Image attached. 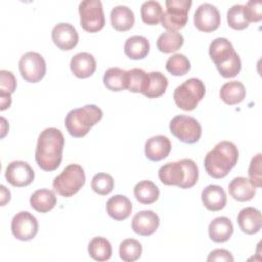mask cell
<instances>
[{"mask_svg": "<svg viewBox=\"0 0 262 262\" xmlns=\"http://www.w3.org/2000/svg\"><path fill=\"white\" fill-rule=\"evenodd\" d=\"M53 43L61 50H72L79 41V35L73 25L69 23H59L51 31Z\"/></svg>", "mask_w": 262, "mask_h": 262, "instance_id": "obj_15", "label": "cell"}, {"mask_svg": "<svg viewBox=\"0 0 262 262\" xmlns=\"http://www.w3.org/2000/svg\"><path fill=\"white\" fill-rule=\"evenodd\" d=\"M171 150V142L167 136L156 135L148 138L144 144V152L148 160L158 162L169 155Z\"/></svg>", "mask_w": 262, "mask_h": 262, "instance_id": "obj_17", "label": "cell"}, {"mask_svg": "<svg viewBox=\"0 0 262 262\" xmlns=\"http://www.w3.org/2000/svg\"><path fill=\"white\" fill-rule=\"evenodd\" d=\"M183 36L178 31H166L157 40V47L161 52L171 53L183 45Z\"/></svg>", "mask_w": 262, "mask_h": 262, "instance_id": "obj_30", "label": "cell"}, {"mask_svg": "<svg viewBox=\"0 0 262 262\" xmlns=\"http://www.w3.org/2000/svg\"><path fill=\"white\" fill-rule=\"evenodd\" d=\"M171 133L184 143H195L202 135V127L196 119L193 117L178 115L170 122Z\"/></svg>", "mask_w": 262, "mask_h": 262, "instance_id": "obj_10", "label": "cell"}, {"mask_svg": "<svg viewBox=\"0 0 262 262\" xmlns=\"http://www.w3.org/2000/svg\"><path fill=\"white\" fill-rule=\"evenodd\" d=\"M166 70L173 76H183L190 70V62L184 54L176 53L168 58Z\"/></svg>", "mask_w": 262, "mask_h": 262, "instance_id": "obj_36", "label": "cell"}, {"mask_svg": "<svg viewBox=\"0 0 262 262\" xmlns=\"http://www.w3.org/2000/svg\"><path fill=\"white\" fill-rule=\"evenodd\" d=\"M238 150L231 141L223 140L218 142L205 157L204 166L206 172L213 178L225 177L236 165Z\"/></svg>", "mask_w": 262, "mask_h": 262, "instance_id": "obj_2", "label": "cell"}, {"mask_svg": "<svg viewBox=\"0 0 262 262\" xmlns=\"http://www.w3.org/2000/svg\"><path fill=\"white\" fill-rule=\"evenodd\" d=\"M134 13L125 5L115 6L111 11V24L113 28L120 32L130 30L134 25Z\"/></svg>", "mask_w": 262, "mask_h": 262, "instance_id": "obj_24", "label": "cell"}, {"mask_svg": "<svg viewBox=\"0 0 262 262\" xmlns=\"http://www.w3.org/2000/svg\"><path fill=\"white\" fill-rule=\"evenodd\" d=\"M244 12L249 23H257L262 18V2L261 1H248L244 5Z\"/></svg>", "mask_w": 262, "mask_h": 262, "instance_id": "obj_41", "label": "cell"}, {"mask_svg": "<svg viewBox=\"0 0 262 262\" xmlns=\"http://www.w3.org/2000/svg\"><path fill=\"white\" fill-rule=\"evenodd\" d=\"M141 19L146 25H158L163 14V8L158 1L149 0L142 3L140 7Z\"/></svg>", "mask_w": 262, "mask_h": 262, "instance_id": "obj_34", "label": "cell"}, {"mask_svg": "<svg viewBox=\"0 0 262 262\" xmlns=\"http://www.w3.org/2000/svg\"><path fill=\"white\" fill-rule=\"evenodd\" d=\"M81 27L89 32L100 31L105 24L102 4L99 0H84L79 4Z\"/></svg>", "mask_w": 262, "mask_h": 262, "instance_id": "obj_9", "label": "cell"}, {"mask_svg": "<svg viewBox=\"0 0 262 262\" xmlns=\"http://www.w3.org/2000/svg\"><path fill=\"white\" fill-rule=\"evenodd\" d=\"M102 118V111L95 104H86L74 108L68 113L64 119V126L68 132L76 138L85 136L91 127Z\"/></svg>", "mask_w": 262, "mask_h": 262, "instance_id": "obj_5", "label": "cell"}, {"mask_svg": "<svg viewBox=\"0 0 262 262\" xmlns=\"http://www.w3.org/2000/svg\"><path fill=\"white\" fill-rule=\"evenodd\" d=\"M91 188L100 195H106L114 188V178L107 173H97L92 177Z\"/></svg>", "mask_w": 262, "mask_h": 262, "instance_id": "obj_38", "label": "cell"}, {"mask_svg": "<svg viewBox=\"0 0 262 262\" xmlns=\"http://www.w3.org/2000/svg\"><path fill=\"white\" fill-rule=\"evenodd\" d=\"M88 253L95 261H107L112 256V245L105 237H93L88 244Z\"/></svg>", "mask_w": 262, "mask_h": 262, "instance_id": "obj_32", "label": "cell"}, {"mask_svg": "<svg viewBox=\"0 0 262 262\" xmlns=\"http://www.w3.org/2000/svg\"><path fill=\"white\" fill-rule=\"evenodd\" d=\"M84 169L78 164L68 165L52 182L54 190L61 196H72L85 184Z\"/></svg>", "mask_w": 262, "mask_h": 262, "instance_id": "obj_7", "label": "cell"}, {"mask_svg": "<svg viewBox=\"0 0 262 262\" xmlns=\"http://www.w3.org/2000/svg\"><path fill=\"white\" fill-rule=\"evenodd\" d=\"M220 98L229 105L239 103L246 97V89L239 81H229L222 85L220 92Z\"/></svg>", "mask_w": 262, "mask_h": 262, "instance_id": "obj_27", "label": "cell"}, {"mask_svg": "<svg viewBox=\"0 0 262 262\" xmlns=\"http://www.w3.org/2000/svg\"><path fill=\"white\" fill-rule=\"evenodd\" d=\"M142 253L141 244L134 238L124 239L119 247L120 258L125 262H134L140 258Z\"/></svg>", "mask_w": 262, "mask_h": 262, "instance_id": "obj_35", "label": "cell"}, {"mask_svg": "<svg viewBox=\"0 0 262 262\" xmlns=\"http://www.w3.org/2000/svg\"><path fill=\"white\" fill-rule=\"evenodd\" d=\"M209 237L214 243L227 242L233 233V225L229 218L225 216L216 217L211 221L208 228Z\"/></svg>", "mask_w": 262, "mask_h": 262, "instance_id": "obj_22", "label": "cell"}, {"mask_svg": "<svg viewBox=\"0 0 262 262\" xmlns=\"http://www.w3.org/2000/svg\"><path fill=\"white\" fill-rule=\"evenodd\" d=\"M105 208L106 213L113 219L122 221L130 216L132 212V203L127 196L123 194H116L107 200Z\"/></svg>", "mask_w": 262, "mask_h": 262, "instance_id": "obj_21", "label": "cell"}, {"mask_svg": "<svg viewBox=\"0 0 262 262\" xmlns=\"http://www.w3.org/2000/svg\"><path fill=\"white\" fill-rule=\"evenodd\" d=\"M124 52L131 59H142L149 52V42L143 36H131L125 42Z\"/></svg>", "mask_w": 262, "mask_h": 262, "instance_id": "obj_25", "label": "cell"}, {"mask_svg": "<svg viewBox=\"0 0 262 262\" xmlns=\"http://www.w3.org/2000/svg\"><path fill=\"white\" fill-rule=\"evenodd\" d=\"M159 178L165 185L190 188L198 182L199 169L191 159H182L163 165L159 169Z\"/></svg>", "mask_w": 262, "mask_h": 262, "instance_id": "obj_3", "label": "cell"}, {"mask_svg": "<svg viewBox=\"0 0 262 262\" xmlns=\"http://www.w3.org/2000/svg\"><path fill=\"white\" fill-rule=\"evenodd\" d=\"M220 12L216 6L210 3L201 4L194 14L193 23L198 30L202 32H212L220 26Z\"/></svg>", "mask_w": 262, "mask_h": 262, "instance_id": "obj_14", "label": "cell"}, {"mask_svg": "<svg viewBox=\"0 0 262 262\" xmlns=\"http://www.w3.org/2000/svg\"><path fill=\"white\" fill-rule=\"evenodd\" d=\"M16 88V79L14 75L6 70L0 71V96H9Z\"/></svg>", "mask_w": 262, "mask_h": 262, "instance_id": "obj_39", "label": "cell"}, {"mask_svg": "<svg viewBox=\"0 0 262 262\" xmlns=\"http://www.w3.org/2000/svg\"><path fill=\"white\" fill-rule=\"evenodd\" d=\"M134 196L135 199L143 205H149L155 203L160 195V190L158 186L149 180H142L134 186Z\"/></svg>", "mask_w": 262, "mask_h": 262, "instance_id": "obj_28", "label": "cell"}, {"mask_svg": "<svg viewBox=\"0 0 262 262\" xmlns=\"http://www.w3.org/2000/svg\"><path fill=\"white\" fill-rule=\"evenodd\" d=\"M148 82V73L134 68L127 71V89L134 93H143Z\"/></svg>", "mask_w": 262, "mask_h": 262, "instance_id": "obj_33", "label": "cell"}, {"mask_svg": "<svg viewBox=\"0 0 262 262\" xmlns=\"http://www.w3.org/2000/svg\"><path fill=\"white\" fill-rule=\"evenodd\" d=\"M5 178L12 186L23 187L34 181L35 172L27 162L13 161L5 169Z\"/></svg>", "mask_w": 262, "mask_h": 262, "instance_id": "obj_13", "label": "cell"}, {"mask_svg": "<svg viewBox=\"0 0 262 262\" xmlns=\"http://www.w3.org/2000/svg\"><path fill=\"white\" fill-rule=\"evenodd\" d=\"M70 68L72 73L81 79L90 77L96 70V60L88 52H79L71 59Z\"/></svg>", "mask_w": 262, "mask_h": 262, "instance_id": "obj_19", "label": "cell"}, {"mask_svg": "<svg viewBox=\"0 0 262 262\" xmlns=\"http://www.w3.org/2000/svg\"><path fill=\"white\" fill-rule=\"evenodd\" d=\"M168 86L167 77L161 72L148 73V82L146 89L142 93L147 98H157L163 95Z\"/></svg>", "mask_w": 262, "mask_h": 262, "instance_id": "obj_31", "label": "cell"}, {"mask_svg": "<svg viewBox=\"0 0 262 262\" xmlns=\"http://www.w3.org/2000/svg\"><path fill=\"white\" fill-rule=\"evenodd\" d=\"M132 229L135 233L148 236L156 232L160 225V218L157 213L151 210H143L137 212L132 218Z\"/></svg>", "mask_w": 262, "mask_h": 262, "instance_id": "obj_16", "label": "cell"}, {"mask_svg": "<svg viewBox=\"0 0 262 262\" xmlns=\"http://www.w3.org/2000/svg\"><path fill=\"white\" fill-rule=\"evenodd\" d=\"M209 55L222 77L233 78L241 72V58L226 38L213 40L209 46Z\"/></svg>", "mask_w": 262, "mask_h": 262, "instance_id": "obj_4", "label": "cell"}, {"mask_svg": "<svg viewBox=\"0 0 262 262\" xmlns=\"http://www.w3.org/2000/svg\"><path fill=\"white\" fill-rule=\"evenodd\" d=\"M39 229L37 218L28 211L16 213L11 220V232L19 241L27 242L33 239Z\"/></svg>", "mask_w": 262, "mask_h": 262, "instance_id": "obj_12", "label": "cell"}, {"mask_svg": "<svg viewBox=\"0 0 262 262\" xmlns=\"http://www.w3.org/2000/svg\"><path fill=\"white\" fill-rule=\"evenodd\" d=\"M104 86L112 91L127 89V71L120 68H110L103 75Z\"/></svg>", "mask_w": 262, "mask_h": 262, "instance_id": "obj_29", "label": "cell"}, {"mask_svg": "<svg viewBox=\"0 0 262 262\" xmlns=\"http://www.w3.org/2000/svg\"><path fill=\"white\" fill-rule=\"evenodd\" d=\"M237 224L243 232L247 234L257 233L262 226V217L258 209L247 207L239 211L236 217Z\"/></svg>", "mask_w": 262, "mask_h": 262, "instance_id": "obj_18", "label": "cell"}, {"mask_svg": "<svg viewBox=\"0 0 262 262\" xmlns=\"http://www.w3.org/2000/svg\"><path fill=\"white\" fill-rule=\"evenodd\" d=\"M31 207L40 213H46L52 210L56 205V196L52 190L42 188L32 193L30 198Z\"/></svg>", "mask_w": 262, "mask_h": 262, "instance_id": "obj_26", "label": "cell"}, {"mask_svg": "<svg viewBox=\"0 0 262 262\" xmlns=\"http://www.w3.org/2000/svg\"><path fill=\"white\" fill-rule=\"evenodd\" d=\"M206 87L202 80L190 78L181 83L173 93L176 105L183 111H192L204 98Z\"/></svg>", "mask_w": 262, "mask_h": 262, "instance_id": "obj_6", "label": "cell"}, {"mask_svg": "<svg viewBox=\"0 0 262 262\" xmlns=\"http://www.w3.org/2000/svg\"><path fill=\"white\" fill-rule=\"evenodd\" d=\"M227 23L228 26L234 30H244L248 28L250 23L244 12V5L235 4L228 9Z\"/></svg>", "mask_w": 262, "mask_h": 262, "instance_id": "obj_37", "label": "cell"}, {"mask_svg": "<svg viewBox=\"0 0 262 262\" xmlns=\"http://www.w3.org/2000/svg\"><path fill=\"white\" fill-rule=\"evenodd\" d=\"M202 202L209 211H220L226 205V193L224 189L215 184H210L202 191Z\"/></svg>", "mask_w": 262, "mask_h": 262, "instance_id": "obj_20", "label": "cell"}, {"mask_svg": "<svg viewBox=\"0 0 262 262\" xmlns=\"http://www.w3.org/2000/svg\"><path fill=\"white\" fill-rule=\"evenodd\" d=\"M0 189H1V206H4L10 200V191L4 185H1Z\"/></svg>", "mask_w": 262, "mask_h": 262, "instance_id": "obj_43", "label": "cell"}, {"mask_svg": "<svg viewBox=\"0 0 262 262\" xmlns=\"http://www.w3.org/2000/svg\"><path fill=\"white\" fill-rule=\"evenodd\" d=\"M18 69L21 77L27 82L37 83L45 76L46 62L40 53L29 51L20 57Z\"/></svg>", "mask_w": 262, "mask_h": 262, "instance_id": "obj_11", "label": "cell"}, {"mask_svg": "<svg viewBox=\"0 0 262 262\" xmlns=\"http://www.w3.org/2000/svg\"><path fill=\"white\" fill-rule=\"evenodd\" d=\"M64 137L57 128L44 129L37 141L35 159L38 166L44 171L56 170L62 160Z\"/></svg>", "mask_w": 262, "mask_h": 262, "instance_id": "obj_1", "label": "cell"}, {"mask_svg": "<svg viewBox=\"0 0 262 262\" xmlns=\"http://www.w3.org/2000/svg\"><path fill=\"white\" fill-rule=\"evenodd\" d=\"M234 258L233 256L231 255V253L227 250H224V249H216V250H213L208 258H207V261L208 262H212V261H218V262H233Z\"/></svg>", "mask_w": 262, "mask_h": 262, "instance_id": "obj_42", "label": "cell"}, {"mask_svg": "<svg viewBox=\"0 0 262 262\" xmlns=\"http://www.w3.org/2000/svg\"><path fill=\"white\" fill-rule=\"evenodd\" d=\"M161 23L168 31H178L187 23V14L192 4L191 0H167Z\"/></svg>", "mask_w": 262, "mask_h": 262, "instance_id": "obj_8", "label": "cell"}, {"mask_svg": "<svg viewBox=\"0 0 262 262\" xmlns=\"http://www.w3.org/2000/svg\"><path fill=\"white\" fill-rule=\"evenodd\" d=\"M251 181L243 176L235 177L228 184L229 194L238 202H247L254 198L256 190Z\"/></svg>", "mask_w": 262, "mask_h": 262, "instance_id": "obj_23", "label": "cell"}, {"mask_svg": "<svg viewBox=\"0 0 262 262\" xmlns=\"http://www.w3.org/2000/svg\"><path fill=\"white\" fill-rule=\"evenodd\" d=\"M261 162L262 155L257 154L252 158L249 167V180L255 187H261Z\"/></svg>", "mask_w": 262, "mask_h": 262, "instance_id": "obj_40", "label": "cell"}]
</instances>
